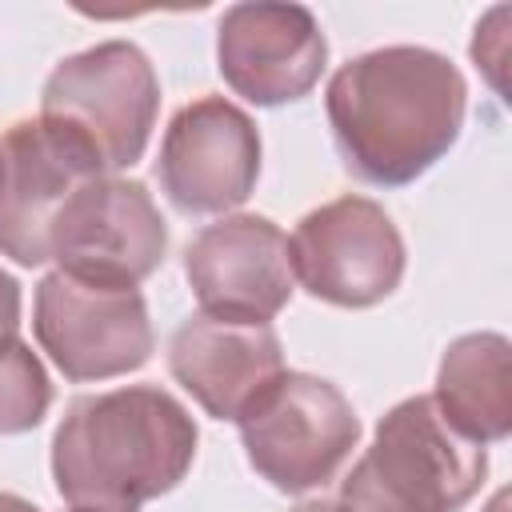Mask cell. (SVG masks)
I'll return each instance as SVG.
<instances>
[{"instance_id": "19", "label": "cell", "mask_w": 512, "mask_h": 512, "mask_svg": "<svg viewBox=\"0 0 512 512\" xmlns=\"http://www.w3.org/2000/svg\"><path fill=\"white\" fill-rule=\"evenodd\" d=\"M504 504H508V492H496L492 504H488V512H504Z\"/></svg>"}, {"instance_id": "10", "label": "cell", "mask_w": 512, "mask_h": 512, "mask_svg": "<svg viewBox=\"0 0 512 512\" xmlns=\"http://www.w3.org/2000/svg\"><path fill=\"white\" fill-rule=\"evenodd\" d=\"M184 276L200 312L240 324H272L296 292L288 236L256 212L200 228L184 248Z\"/></svg>"}, {"instance_id": "2", "label": "cell", "mask_w": 512, "mask_h": 512, "mask_svg": "<svg viewBox=\"0 0 512 512\" xmlns=\"http://www.w3.org/2000/svg\"><path fill=\"white\" fill-rule=\"evenodd\" d=\"M196 420L156 384L76 396L52 432V480L68 512H140L196 460Z\"/></svg>"}, {"instance_id": "4", "label": "cell", "mask_w": 512, "mask_h": 512, "mask_svg": "<svg viewBox=\"0 0 512 512\" xmlns=\"http://www.w3.org/2000/svg\"><path fill=\"white\" fill-rule=\"evenodd\" d=\"M160 112V80L144 48L104 40L64 56L40 92V124L72 144L96 176L132 168Z\"/></svg>"}, {"instance_id": "16", "label": "cell", "mask_w": 512, "mask_h": 512, "mask_svg": "<svg viewBox=\"0 0 512 512\" xmlns=\"http://www.w3.org/2000/svg\"><path fill=\"white\" fill-rule=\"evenodd\" d=\"M20 328V284L0 268V340Z\"/></svg>"}, {"instance_id": "8", "label": "cell", "mask_w": 512, "mask_h": 512, "mask_svg": "<svg viewBox=\"0 0 512 512\" xmlns=\"http://www.w3.org/2000/svg\"><path fill=\"white\" fill-rule=\"evenodd\" d=\"M32 332L72 384L128 376L156 348L140 288H100L64 272H48L36 284Z\"/></svg>"}, {"instance_id": "6", "label": "cell", "mask_w": 512, "mask_h": 512, "mask_svg": "<svg viewBox=\"0 0 512 512\" xmlns=\"http://www.w3.org/2000/svg\"><path fill=\"white\" fill-rule=\"evenodd\" d=\"M168 252V224L140 180L92 176L56 212L48 256L56 272L100 284L136 288L148 280Z\"/></svg>"}, {"instance_id": "17", "label": "cell", "mask_w": 512, "mask_h": 512, "mask_svg": "<svg viewBox=\"0 0 512 512\" xmlns=\"http://www.w3.org/2000/svg\"><path fill=\"white\" fill-rule=\"evenodd\" d=\"M0 512H40V508L16 492H0Z\"/></svg>"}, {"instance_id": "1", "label": "cell", "mask_w": 512, "mask_h": 512, "mask_svg": "<svg viewBox=\"0 0 512 512\" xmlns=\"http://www.w3.org/2000/svg\"><path fill=\"white\" fill-rule=\"evenodd\" d=\"M324 112L344 172L376 188H404L460 140L468 84L444 52L388 44L332 72Z\"/></svg>"}, {"instance_id": "18", "label": "cell", "mask_w": 512, "mask_h": 512, "mask_svg": "<svg viewBox=\"0 0 512 512\" xmlns=\"http://www.w3.org/2000/svg\"><path fill=\"white\" fill-rule=\"evenodd\" d=\"M292 512H348L340 500H300Z\"/></svg>"}, {"instance_id": "15", "label": "cell", "mask_w": 512, "mask_h": 512, "mask_svg": "<svg viewBox=\"0 0 512 512\" xmlns=\"http://www.w3.org/2000/svg\"><path fill=\"white\" fill-rule=\"evenodd\" d=\"M52 404V384L40 356L20 340H0V436L32 432Z\"/></svg>"}, {"instance_id": "7", "label": "cell", "mask_w": 512, "mask_h": 512, "mask_svg": "<svg viewBox=\"0 0 512 512\" xmlns=\"http://www.w3.org/2000/svg\"><path fill=\"white\" fill-rule=\"evenodd\" d=\"M292 280L324 304L372 308L388 300L404 280V236L392 216L368 196H336L308 216L288 236Z\"/></svg>"}, {"instance_id": "14", "label": "cell", "mask_w": 512, "mask_h": 512, "mask_svg": "<svg viewBox=\"0 0 512 512\" xmlns=\"http://www.w3.org/2000/svg\"><path fill=\"white\" fill-rule=\"evenodd\" d=\"M436 412L472 444H500L512 432V344L500 332L456 336L436 368Z\"/></svg>"}, {"instance_id": "12", "label": "cell", "mask_w": 512, "mask_h": 512, "mask_svg": "<svg viewBox=\"0 0 512 512\" xmlns=\"http://www.w3.org/2000/svg\"><path fill=\"white\" fill-rule=\"evenodd\" d=\"M168 372L212 420L236 424L288 368L272 324L192 312L168 340Z\"/></svg>"}, {"instance_id": "11", "label": "cell", "mask_w": 512, "mask_h": 512, "mask_svg": "<svg viewBox=\"0 0 512 512\" xmlns=\"http://www.w3.org/2000/svg\"><path fill=\"white\" fill-rule=\"evenodd\" d=\"M328 64V40L304 4H232L216 24V68L256 108L304 100Z\"/></svg>"}, {"instance_id": "3", "label": "cell", "mask_w": 512, "mask_h": 512, "mask_svg": "<svg viewBox=\"0 0 512 512\" xmlns=\"http://www.w3.org/2000/svg\"><path fill=\"white\" fill-rule=\"evenodd\" d=\"M484 476V444L464 440L432 396H408L380 416L372 444L340 480V504L348 512H460Z\"/></svg>"}, {"instance_id": "5", "label": "cell", "mask_w": 512, "mask_h": 512, "mask_svg": "<svg viewBox=\"0 0 512 512\" xmlns=\"http://www.w3.org/2000/svg\"><path fill=\"white\" fill-rule=\"evenodd\" d=\"M236 428L256 476L292 496L332 480L360 440L352 400L312 372H284Z\"/></svg>"}, {"instance_id": "9", "label": "cell", "mask_w": 512, "mask_h": 512, "mask_svg": "<svg viewBox=\"0 0 512 512\" xmlns=\"http://www.w3.org/2000/svg\"><path fill=\"white\" fill-rule=\"evenodd\" d=\"M160 192L184 216L240 208L260 180V128L224 96L184 104L160 140Z\"/></svg>"}, {"instance_id": "13", "label": "cell", "mask_w": 512, "mask_h": 512, "mask_svg": "<svg viewBox=\"0 0 512 512\" xmlns=\"http://www.w3.org/2000/svg\"><path fill=\"white\" fill-rule=\"evenodd\" d=\"M96 168L64 144L48 124L16 120L0 136V256L20 268H40L60 204L92 180Z\"/></svg>"}]
</instances>
